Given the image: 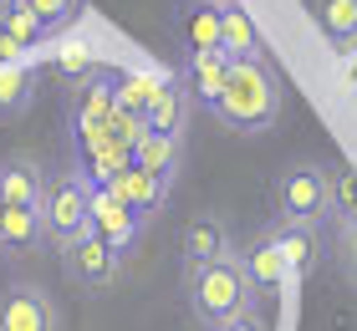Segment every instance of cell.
Instances as JSON below:
<instances>
[{
	"label": "cell",
	"instance_id": "6da1fadb",
	"mask_svg": "<svg viewBox=\"0 0 357 331\" xmlns=\"http://www.w3.org/2000/svg\"><path fill=\"white\" fill-rule=\"evenodd\" d=\"M215 118L230 132H266L281 118V77H275V66L266 56L230 66V82H225V92L215 102Z\"/></svg>",
	"mask_w": 357,
	"mask_h": 331
},
{
	"label": "cell",
	"instance_id": "7a4b0ae2",
	"mask_svg": "<svg viewBox=\"0 0 357 331\" xmlns=\"http://www.w3.org/2000/svg\"><path fill=\"white\" fill-rule=\"evenodd\" d=\"M189 306H194V316L215 331L255 306V286H250V275H245V265H240L235 250L215 265H204V270H189Z\"/></svg>",
	"mask_w": 357,
	"mask_h": 331
},
{
	"label": "cell",
	"instance_id": "3957f363",
	"mask_svg": "<svg viewBox=\"0 0 357 331\" xmlns=\"http://www.w3.org/2000/svg\"><path fill=\"white\" fill-rule=\"evenodd\" d=\"M41 229L46 240L56 245H72L77 235L92 229V178L87 174H56L46 178V194H41Z\"/></svg>",
	"mask_w": 357,
	"mask_h": 331
},
{
	"label": "cell",
	"instance_id": "277c9868",
	"mask_svg": "<svg viewBox=\"0 0 357 331\" xmlns=\"http://www.w3.org/2000/svg\"><path fill=\"white\" fill-rule=\"evenodd\" d=\"M275 224H317L327 214V169L321 163H291L275 184Z\"/></svg>",
	"mask_w": 357,
	"mask_h": 331
},
{
	"label": "cell",
	"instance_id": "5b68a950",
	"mask_svg": "<svg viewBox=\"0 0 357 331\" xmlns=\"http://www.w3.org/2000/svg\"><path fill=\"white\" fill-rule=\"evenodd\" d=\"M61 270H67V280H77L82 291H107L112 280H118V270H123V255L87 229V235H77L72 245H61Z\"/></svg>",
	"mask_w": 357,
	"mask_h": 331
},
{
	"label": "cell",
	"instance_id": "8992f818",
	"mask_svg": "<svg viewBox=\"0 0 357 331\" xmlns=\"http://www.w3.org/2000/svg\"><path fill=\"white\" fill-rule=\"evenodd\" d=\"M92 235L107 240L118 255H128L138 245V235H143V220L123 204V199H112L102 184H92Z\"/></svg>",
	"mask_w": 357,
	"mask_h": 331
},
{
	"label": "cell",
	"instance_id": "52a82bcc",
	"mask_svg": "<svg viewBox=\"0 0 357 331\" xmlns=\"http://www.w3.org/2000/svg\"><path fill=\"white\" fill-rule=\"evenodd\" d=\"M102 189H107L112 199H123V204L133 209L138 220H153V214L169 204V178H158V174H149V169H138V163H128L123 174H112Z\"/></svg>",
	"mask_w": 357,
	"mask_h": 331
},
{
	"label": "cell",
	"instance_id": "ba28073f",
	"mask_svg": "<svg viewBox=\"0 0 357 331\" xmlns=\"http://www.w3.org/2000/svg\"><path fill=\"white\" fill-rule=\"evenodd\" d=\"M0 331H56V306L41 286H10L0 301Z\"/></svg>",
	"mask_w": 357,
	"mask_h": 331
},
{
	"label": "cell",
	"instance_id": "9c48e42d",
	"mask_svg": "<svg viewBox=\"0 0 357 331\" xmlns=\"http://www.w3.org/2000/svg\"><path fill=\"white\" fill-rule=\"evenodd\" d=\"M230 66H235L230 52H189V61H184V72H178V82L189 87L194 107H209V112H215L220 92H225V82H230Z\"/></svg>",
	"mask_w": 357,
	"mask_h": 331
},
{
	"label": "cell",
	"instance_id": "30bf717a",
	"mask_svg": "<svg viewBox=\"0 0 357 331\" xmlns=\"http://www.w3.org/2000/svg\"><path fill=\"white\" fill-rule=\"evenodd\" d=\"M178 250H184V265L189 270H204V265H215L235 250L230 245V224L220 220V214H199V220L184 224V240H178Z\"/></svg>",
	"mask_w": 357,
	"mask_h": 331
},
{
	"label": "cell",
	"instance_id": "8fae6325",
	"mask_svg": "<svg viewBox=\"0 0 357 331\" xmlns=\"http://www.w3.org/2000/svg\"><path fill=\"white\" fill-rule=\"evenodd\" d=\"M220 52H230L235 61H250V56H266V36L261 26H255V15L230 0V6H220Z\"/></svg>",
	"mask_w": 357,
	"mask_h": 331
},
{
	"label": "cell",
	"instance_id": "7c38bea8",
	"mask_svg": "<svg viewBox=\"0 0 357 331\" xmlns=\"http://www.w3.org/2000/svg\"><path fill=\"white\" fill-rule=\"evenodd\" d=\"M118 112V97H112V77H87L82 87H77L72 97V128L77 132H97V128H107V118Z\"/></svg>",
	"mask_w": 357,
	"mask_h": 331
},
{
	"label": "cell",
	"instance_id": "4fadbf2b",
	"mask_svg": "<svg viewBox=\"0 0 357 331\" xmlns=\"http://www.w3.org/2000/svg\"><path fill=\"white\" fill-rule=\"evenodd\" d=\"M41 194H46V174L31 153L0 158V199L6 204H41Z\"/></svg>",
	"mask_w": 357,
	"mask_h": 331
},
{
	"label": "cell",
	"instance_id": "5bb4252c",
	"mask_svg": "<svg viewBox=\"0 0 357 331\" xmlns=\"http://www.w3.org/2000/svg\"><path fill=\"white\" fill-rule=\"evenodd\" d=\"M189 112H194V97H189V87L184 82H164V87L153 92V102H149V112H143V123H149V132H184V123H189Z\"/></svg>",
	"mask_w": 357,
	"mask_h": 331
},
{
	"label": "cell",
	"instance_id": "9a60e30c",
	"mask_svg": "<svg viewBox=\"0 0 357 331\" xmlns=\"http://www.w3.org/2000/svg\"><path fill=\"white\" fill-rule=\"evenodd\" d=\"M41 240H46L41 209L36 204H6V214H0V250L6 255H26V250H36Z\"/></svg>",
	"mask_w": 357,
	"mask_h": 331
},
{
	"label": "cell",
	"instance_id": "2e32d148",
	"mask_svg": "<svg viewBox=\"0 0 357 331\" xmlns=\"http://www.w3.org/2000/svg\"><path fill=\"white\" fill-rule=\"evenodd\" d=\"M271 240H275V250L286 255V270H291V275L317 270V260H321L317 224H275V229H271Z\"/></svg>",
	"mask_w": 357,
	"mask_h": 331
},
{
	"label": "cell",
	"instance_id": "e0dca14e",
	"mask_svg": "<svg viewBox=\"0 0 357 331\" xmlns=\"http://www.w3.org/2000/svg\"><path fill=\"white\" fill-rule=\"evenodd\" d=\"M312 21L337 52L357 46V0H312Z\"/></svg>",
	"mask_w": 357,
	"mask_h": 331
},
{
	"label": "cell",
	"instance_id": "ac0fdd59",
	"mask_svg": "<svg viewBox=\"0 0 357 331\" xmlns=\"http://www.w3.org/2000/svg\"><path fill=\"white\" fill-rule=\"evenodd\" d=\"M240 265H245V275H250V286H255V291H275L281 280H291V270H286V255L275 250L271 229H266V235L250 245L245 255H240Z\"/></svg>",
	"mask_w": 357,
	"mask_h": 331
},
{
	"label": "cell",
	"instance_id": "d6986e66",
	"mask_svg": "<svg viewBox=\"0 0 357 331\" xmlns=\"http://www.w3.org/2000/svg\"><path fill=\"white\" fill-rule=\"evenodd\" d=\"M133 163H138V169H149V174H158V178H169V184H174L178 163H184V143H178L174 132H143V143L133 148Z\"/></svg>",
	"mask_w": 357,
	"mask_h": 331
},
{
	"label": "cell",
	"instance_id": "ffe728a7",
	"mask_svg": "<svg viewBox=\"0 0 357 331\" xmlns=\"http://www.w3.org/2000/svg\"><path fill=\"white\" fill-rule=\"evenodd\" d=\"M36 97V72L26 61H6L0 66V118H21Z\"/></svg>",
	"mask_w": 357,
	"mask_h": 331
},
{
	"label": "cell",
	"instance_id": "44dd1931",
	"mask_svg": "<svg viewBox=\"0 0 357 331\" xmlns=\"http://www.w3.org/2000/svg\"><path fill=\"white\" fill-rule=\"evenodd\" d=\"M158 87H164V77H149V72H118L112 77V97H118L123 112H149Z\"/></svg>",
	"mask_w": 357,
	"mask_h": 331
},
{
	"label": "cell",
	"instance_id": "7402d4cb",
	"mask_svg": "<svg viewBox=\"0 0 357 331\" xmlns=\"http://www.w3.org/2000/svg\"><path fill=\"white\" fill-rule=\"evenodd\" d=\"M184 36H189V52H220V6L194 0V10L184 15Z\"/></svg>",
	"mask_w": 357,
	"mask_h": 331
},
{
	"label": "cell",
	"instance_id": "603a6c76",
	"mask_svg": "<svg viewBox=\"0 0 357 331\" xmlns=\"http://www.w3.org/2000/svg\"><path fill=\"white\" fill-rule=\"evenodd\" d=\"M0 31H6V36L15 41V46H36L41 36H46V26H41V15L26 6V0H15L10 6V15L6 21H0Z\"/></svg>",
	"mask_w": 357,
	"mask_h": 331
},
{
	"label": "cell",
	"instance_id": "cb8c5ba5",
	"mask_svg": "<svg viewBox=\"0 0 357 331\" xmlns=\"http://www.w3.org/2000/svg\"><path fill=\"white\" fill-rule=\"evenodd\" d=\"M327 209H337L342 220H347V214H357V174L347 169V163L327 169Z\"/></svg>",
	"mask_w": 357,
	"mask_h": 331
},
{
	"label": "cell",
	"instance_id": "d4e9b609",
	"mask_svg": "<svg viewBox=\"0 0 357 331\" xmlns=\"http://www.w3.org/2000/svg\"><path fill=\"white\" fill-rule=\"evenodd\" d=\"M26 6L41 15V26H46V31H52V26H61V21H72L77 0H26Z\"/></svg>",
	"mask_w": 357,
	"mask_h": 331
},
{
	"label": "cell",
	"instance_id": "484cf974",
	"mask_svg": "<svg viewBox=\"0 0 357 331\" xmlns=\"http://www.w3.org/2000/svg\"><path fill=\"white\" fill-rule=\"evenodd\" d=\"M342 270H347V280L357 286V214L342 220Z\"/></svg>",
	"mask_w": 357,
	"mask_h": 331
},
{
	"label": "cell",
	"instance_id": "4316f807",
	"mask_svg": "<svg viewBox=\"0 0 357 331\" xmlns=\"http://www.w3.org/2000/svg\"><path fill=\"white\" fill-rule=\"evenodd\" d=\"M220 331H271V326H266V316H261V311H255V306H250V311H245V316H235V321H225Z\"/></svg>",
	"mask_w": 357,
	"mask_h": 331
},
{
	"label": "cell",
	"instance_id": "83f0119b",
	"mask_svg": "<svg viewBox=\"0 0 357 331\" xmlns=\"http://www.w3.org/2000/svg\"><path fill=\"white\" fill-rule=\"evenodd\" d=\"M347 77H352V82H357V66H347Z\"/></svg>",
	"mask_w": 357,
	"mask_h": 331
},
{
	"label": "cell",
	"instance_id": "f1b7e54d",
	"mask_svg": "<svg viewBox=\"0 0 357 331\" xmlns=\"http://www.w3.org/2000/svg\"><path fill=\"white\" fill-rule=\"evenodd\" d=\"M209 6H230V0H209Z\"/></svg>",
	"mask_w": 357,
	"mask_h": 331
},
{
	"label": "cell",
	"instance_id": "f546056e",
	"mask_svg": "<svg viewBox=\"0 0 357 331\" xmlns=\"http://www.w3.org/2000/svg\"><path fill=\"white\" fill-rule=\"evenodd\" d=\"M0 214H6V199H0Z\"/></svg>",
	"mask_w": 357,
	"mask_h": 331
}]
</instances>
